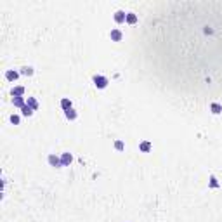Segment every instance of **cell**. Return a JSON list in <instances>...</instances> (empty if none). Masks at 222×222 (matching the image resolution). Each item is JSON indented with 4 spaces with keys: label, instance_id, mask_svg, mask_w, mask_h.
<instances>
[{
    "label": "cell",
    "instance_id": "obj_18",
    "mask_svg": "<svg viewBox=\"0 0 222 222\" xmlns=\"http://www.w3.org/2000/svg\"><path fill=\"white\" fill-rule=\"evenodd\" d=\"M210 188H219V182H217V179L213 177V175H212V177H210Z\"/></svg>",
    "mask_w": 222,
    "mask_h": 222
},
{
    "label": "cell",
    "instance_id": "obj_7",
    "mask_svg": "<svg viewBox=\"0 0 222 222\" xmlns=\"http://www.w3.org/2000/svg\"><path fill=\"white\" fill-rule=\"evenodd\" d=\"M210 111H212L213 115H219V113H222V106L219 102H212L210 104Z\"/></svg>",
    "mask_w": 222,
    "mask_h": 222
},
{
    "label": "cell",
    "instance_id": "obj_10",
    "mask_svg": "<svg viewBox=\"0 0 222 222\" xmlns=\"http://www.w3.org/2000/svg\"><path fill=\"white\" fill-rule=\"evenodd\" d=\"M61 108H63L64 111L71 109V101H69V99H66V97H64V99H61Z\"/></svg>",
    "mask_w": 222,
    "mask_h": 222
},
{
    "label": "cell",
    "instance_id": "obj_3",
    "mask_svg": "<svg viewBox=\"0 0 222 222\" xmlns=\"http://www.w3.org/2000/svg\"><path fill=\"white\" fill-rule=\"evenodd\" d=\"M71 155L69 153H63V156H61V167H68V165L71 163Z\"/></svg>",
    "mask_w": 222,
    "mask_h": 222
},
{
    "label": "cell",
    "instance_id": "obj_6",
    "mask_svg": "<svg viewBox=\"0 0 222 222\" xmlns=\"http://www.w3.org/2000/svg\"><path fill=\"white\" fill-rule=\"evenodd\" d=\"M49 163L52 165V167H61V160L56 155H49Z\"/></svg>",
    "mask_w": 222,
    "mask_h": 222
},
{
    "label": "cell",
    "instance_id": "obj_14",
    "mask_svg": "<svg viewBox=\"0 0 222 222\" xmlns=\"http://www.w3.org/2000/svg\"><path fill=\"white\" fill-rule=\"evenodd\" d=\"M141 151H142V153H148V151L151 149V142H148V141H144V142H141Z\"/></svg>",
    "mask_w": 222,
    "mask_h": 222
},
{
    "label": "cell",
    "instance_id": "obj_12",
    "mask_svg": "<svg viewBox=\"0 0 222 222\" xmlns=\"http://www.w3.org/2000/svg\"><path fill=\"white\" fill-rule=\"evenodd\" d=\"M64 115H66V118H68V120H75V118H77V111H75V109L71 108V109L64 111Z\"/></svg>",
    "mask_w": 222,
    "mask_h": 222
},
{
    "label": "cell",
    "instance_id": "obj_13",
    "mask_svg": "<svg viewBox=\"0 0 222 222\" xmlns=\"http://www.w3.org/2000/svg\"><path fill=\"white\" fill-rule=\"evenodd\" d=\"M127 23H129V24H135V23H137V16H135L134 12H129V14H127Z\"/></svg>",
    "mask_w": 222,
    "mask_h": 222
},
{
    "label": "cell",
    "instance_id": "obj_9",
    "mask_svg": "<svg viewBox=\"0 0 222 222\" xmlns=\"http://www.w3.org/2000/svg\"><path fill=\"white\" fill-rule=\"evenodd\" d=\"M12 104H14V106H18V108H24V106H26L23 97H12Z\"/></svg>",
    "mask_w": 222,
    "mask_h": 222
},
{
    "label": "cell",
    "instance_id": "obj_8",
    "mask_svg": "<svg viewBox=\"0 0 222 222\" xmlns=\"http://www.w3.org/2000/svg\"><path fill=\"white\" fill-rule=\"evenodd\" d=\"M26 104H28L30 108H31V109H38V102H37V99H35V97H28V101H26Z\"/></svg>",
    "mask_w": 222,
    "mask_h": 222
},
{
    "label": "cell",
    "instance_id": "obj_1",
    "mask_svg": "<svg viewBox=\"0 0 222 222\" xmlns=\"http://www.w3.org/2000/svg\"><path fill=\"white\" fill-rule=\"evenodd\" d=\"M94 80V85L97 89H106L108 87V78L106 77H101V75H96V77L92 78Z\"/></svg>",
    "mask_w": 222,
    "mask_h": 222
},
{
    "label": "cell",
    "instance_id": "obj_16",
    "mask_svg": "<svg viewBox=\"0 0 222 222\" xmlns=\"http://www.w3.org/2000/svg\"><path fill=\"white\" fill-rule=\"evenodd\" d=\"M21 113H23L24 116H31V115H33V109H31V108H30L28 104H26L24 108H21Z\"/></svg>",
    "mask_w": 222,
    "mask_h": 222
},
{
    "label": "cell",
    "instance_id": "obj_2",
    "mask_svg": "<svg viewBox=\"0 0 222 222\" xmlns=\"http://www.w3.org/2000/svg\"><path fill=\"white\" fill-rule=\"evenodd\" d=\"M109 37H111V40H113V42H120L123 35H121V31H120V30H111Z\"/></svg>",
    "mask_w": 222,
    "mask_h": 222
},
{
    "label": "cell",
    "instance_id": "obj_11",
    "mask_svg": "<svg viewBox=\"0 0 222 222\" xmlns=\"http://www.w3.org/2000/svg\"><path fill=\"white\" fill-rule=\"evenodd\" d=\"M21 75H24V77H31V75H33V68H30V66L21 68Z\"/></svg>",
    "mask_w": 222,
    "mask_h": 222
},
{
    "label": "cell",
    "instance_id": "obj_4",
    "mask_svg": "<svg viewBox=\"0 0 222 222\" xmlns=\"http://www.w3.org/2000/svg\"><path fill=\"white\" fill-rule=\"evenodd\" d=\"M115 21L116 23H123V21H127V14L123 12V10H116L115 12Z\"/></svg>",
    "mask_w": 222,
    "mask_h": 222
},
{
    "label": "cell",
    "instance_id": "obj_19",
    "mask_svg": "<svg viewBox=\"0 0 222 222\" xmlns=\"http://www.w3.org/2000/svg\"><path fill=\"white\" fill-rule=\"evenodd\" d=\"M10 121H12L14 125H18V123H19V116H18V115H12V116H10Z\"/></svg>",
    "mask_w": 222,
    "mask_h": 222
},
{
    "label": "cell",
    "instance_id": "obj_5",
    "mask_svg": "<svg viewBox=\"0 0 222 222\" xmlns=\"http://www.w3.org/2000/svg\"><path fill=\"white\" fill-rule=\"evenodd\" d=\"M18 77H19V73L14 71V69H9V71L5 73V78H7L9 82H14V80H18Z\"/></svg>",
    "mask_w": 222,
    "mask_h": 222
},
{
    "label": "cell",
    "instance_id": "obj_15",
    "mask_svg": "<svg viewBox=\"0 0 222 222\" xmlns=\"http://www.w3.org/2000/svg\"><path fill=\"white\" fill-rule=\"evenodd\" d=\"M24 94V89L23 87H16V89H12V96L14 97H21Z\"/></svg>",
    "mask_w": 222,
    "mask_h": 222
},
{
    "label": "cell",
    "instance_id": "obj_17",
    "mask_svg": "<svg viewBox=\"0 0 222 222\" xmlns=\"http://www.w3.org/2000/svg\"><path fill=\"white\" fill-rule=\"evenodd\" d=\"M115 149L116 151H123V149H125V144H123L121 141H116V142H115Z\"/></svg>",
    "mask_w": 222,
    "mask_h": 222
}]
</instances>
